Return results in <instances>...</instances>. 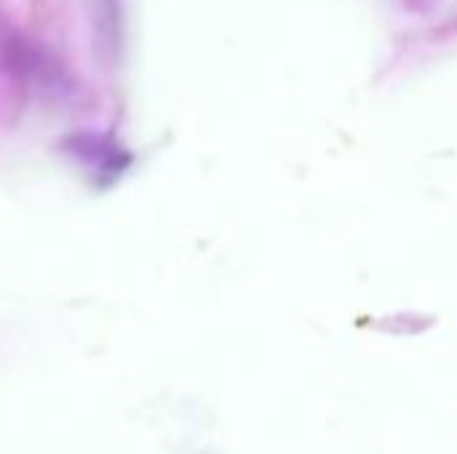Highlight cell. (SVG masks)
Here are the masks:
<instances>
[{
    "mask_svg": "<svg viewBox=\"0 0 457 454\" xmlns=\"http://www.w3.org/2000/svg\"><path fill=\"white\" fill-rule=\"evenodd\" d=\"M94 32H96V51L102 59H115L120 51L123 35V16L120 0H94Z\"/></svg>",
    "mask_w": 457,
    "mask_h": 454,
    "instance_id": "7a4b0ae2",
    "label": "cell"
},
{
    "mask_svg": "<svg viewBox=\"0 0 457 454\" xmlns=\"http://www.w3.org/2000/svg\"><path fill=\"white\" fill-rule=\"evenodd\" d=\"M64 147L80 166H86L91 171V177L99 185H112L131 166L129 150L107 134L80 131V134H72L64 142Z\"/></svg>",
    "mask_w": 457,
    "mask_h": 454,
    "instance_id": "6da1fadb",
    "label": "cell"
}]
</instances>
